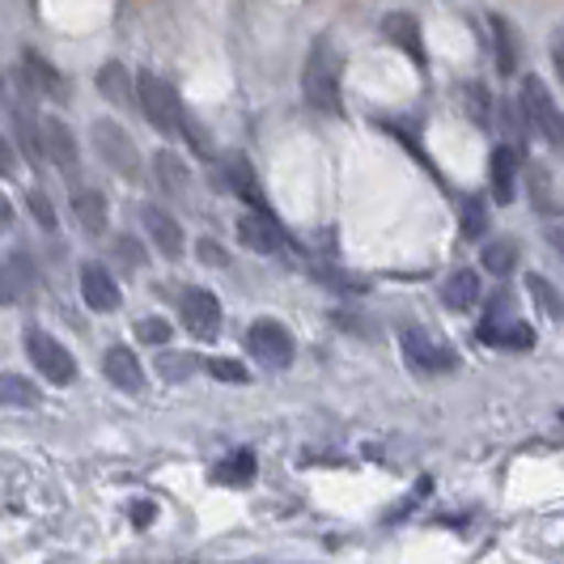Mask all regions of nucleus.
I'll return each instance as SVG.
<instances>
[{
	"instance_id": "25",
	"label": "nucleus",
	"mask_w": 564,
	"mask_h": 564,
	"mask_svg": "<svg viewBox=\"0 0 564 564\" xmlns=\"http://www.w3.org/2000/svg\"><path fill=\"white\" fill-rule=\"evenodd\" d=\"M480 263H484V272H492V276H509V272L518 268V242H513V238H492V242H484Z\"/></svg>"
},
{
	"instance_id": "24",
	"label": "nucleus",
	"mask_w": 564,
	"mask_h": 564,
	"mask_svg": "<svg viewBox=\"0 0 564 564\" xmlns=\"http://www.w3.org/2000/svg\"><path fill=\"white\" fill-rule=\"evenodd\" d=\"M4 284H9V302H22V297H30V293L39 289V272H34V263H30L26 251L9 254V263H4Z\"/></svg>"
},
{
	"instance_id": "41",
	"label": "nucleus",
	"mask_w": 564,
	"mask_h": 564,
	"mask_svg": "<svg viewBox=\"0 0 564 564\" xmlns=\"http://www.w3.org/2000/svg\"><path fill=\"white\" fill-rule=\"evenodd\" d=\"M552 56H556V68H561V77H564V39L556 43V52H552Z\"/></svg>"
},
{
	"instance_id": "32",
	"label": "nucleus",
	"mask_w": 564,
	"mask_h": 564,
	"mask_svg": "<svg viewBox=\"0 0 564 564\" xmlns=\"http://www.w3.org/2000/svg\"><path fill=\"white\" fill-rule=\"evenodd\" d=\"M170 336H174V327H170L166 318H141L137 323V339L141 344H170Z\"/></svg>"
},
{
	"instance_id": "5",
	"label": "nucleus",
	"mask_w": 564,
	"mask_h": 564,
	"mask_svg": "<svg viewBox=\"0 0 564 564\" xmlns=\"http://www.w3.org/2000/svg\"><path fill=\"white\" fill-rule=\"evenodd\" d=\"M26 352H30V361L39 366V373H43L47 382L68 387V382L77 378V361H73V352H68L56 336H47L43 327H30V332H26Z\"/></svg>"
},
{
	"instance_id": "27",
	"label": "nucleus",
	"mask_w": 564,
	"mask_h": 564,
	"mask_svg": "<svg viewBox=\"0 0 564 564\" xmlns=\"http://www.w3.org/2000/svg\"><path fill=\"white\" fill-rule=\"evenodd\" d=\"M213 480H221V484H251L254 480V454L251 451L229 454L226 463L213 471Z\"/></svg>"
},
{
	"instance_id": "7",
	"label": "nucleus",
	"mask_w": 564,
	"mask_h": 564,
	"mask_svg": "<svg viewBox=\"0 0 564 564\" xmlns=\"http://www.w3.org/2000/svg\"><path fill=\"white\" fill-rule=\"evenodd\" d=\"M178 318H183V327L196 339H217V332H221V302H217V293H208L199 284H187L183 297H178Z\"/></svg>"
},
{
	"instance_id": "17",
	"label": "nucleus",
	"mask_w": 564,
	"mask_h": 564,
	"mask_svg": "<svg viewBox=\"0 0 564 564\" xmlns=\"http://www.w3.org/2000/svg\"><path fill=\"white\" fill-rule=\"evenodd\" d=\"M73 221H77L89 238L107 234V221H111V204H107V196H102L98 187H82V192H73Z\"/></svg>"
},
{
	"instance_id": "23",
	"label": "nucleus",
	"mask_w": 564,
	"mask_h": 564,
	"mask_svg": "<svg viewBox=\"0 0 564 564\" xmlns=\"http://www.w3.org/2000/svg\"><path fill=\"white\" fill-rule=\"evenodd\" d=\"M442 302H446L451 311H471V306L480 302V276H476L471 268L451 272V276L442 281Z\"/></svg>"
},
{
	"instance_id": "9",
	"label": "nucleus",
	"mask_w": 564,
	"mask_h": 564,
	"mask_svg": "<svg viewBox=\"0 0 564 564\" xmlns=\"http://www.w3.org/2000/svg\"><path fill=\"white\" fill-rule=\"evenodd\" d=\"M399 344H403V357H408L416 369H424V373H446V369L458 366V357H454L451 348L437 344L433 336H424L421 327H403Z\"/></svg>"
},
{
	"instance_id": "43",
	"label": "nucleus",
	"mask_w": 564,
	"mask_h": 564,
	"mask_svg": "<svg viewBox=\"0 0 564 564\" xmlns=\"http://www.w3.org/2000/svg\"><path fill=\"white\" fill-rule=\"evenodd\" d=\"M0 98L9 102V82H4V73H0Z\"/></svg>"
},
{
	"instance_id": "21",
	"label": "nucleus",
	"mask_w": 564,
	"mask_h": 564,
	"mask_svg": "<svg viewBox=\"0 0 564 564\" xmlns=\"http://www.w3.org/2000/svg\"><path fill=\"white\" fill-rule=\"evenodd\" d=\"M153 174H158V187L166 192V196L183 199L192 192V174H187V162L174 153V149H158L153 153Z\"/></svg>"
},
{
	"instance_id": "15",
	"label": "nucleus",
	"mask_w": 564,
	"mask_h": 564,
	"mask_svg": "<svg viewBox=\"0 0 564 564\" xmlns=\"http://www.w3.org/2000/svg\"><path fill=\"white\" fill-rule=\"evenodd\" d=\"M102 373H107V382H115V387L128 391V395H141L144 391L141 357H137L128 344H111V348L102 352Z\"/></svg>"
},
{
	"instance_id": "18",
	"label": "nucleus",
	"mask_w": 564,
	"mask_h": 564,
	"mask_svg": "<svg viewBox=\"0 0 564 564\" xmlns=\"http://www.w3.org/2000/svg\"><path fill=\"white\" fill-rule=\"evenodd\" d=\"M98 89L111 98L115 107H123V111H137V73H128V64H119V59H107V64L98 68Z\"/></svg>"
},
{
	"instance_id": "37",
	"label": "nucleus",
	"mask_w": 564,
	"mask_h": 564,
	"mask_svg": "<svg viewBox=\"0 0 564 564\" xmlns=\"http://www.w3.org/2000/svg\"><path fill=\"white\" fill-rule=\"evenodd\" d=\"M0 174H4V178L18 174V149H13V141H9L4 132H0Z\"/></svg>"
},
{
	"instance_id": "10",
	"label": "nucleus",
	"mask_w": 564,
	"mask_h": 564,
	"mask_svg": "<svg viewBox=\"0 0 564 564\" xmlns=\"http://www.w3.org/2000/svg\"><path fill=\"white\" fill-rule=\"evenodd\" d=\"M141 226H144L149 242L158 247V254H162V259H183L187 238H183V226L174 221V213L158 208V204H141Z\"/></svg>"
},
{
	"instance_id": "30",
	"label": "nucleus",
	"mask_w": 564,
	"mask_h": 564,
	"mask_svg": "<svg viewBox=\"0 0 564 564\" xmlns=\"http://www.w3.org/2000/svg\"><path fill=\"white\" fill-rule=\"evenodd\" d=\"M115 254H119V263H123L128 272L144 268V259H149V254H144V247L132 238V234H119V238H115Z\"/></svg>"
},
{
	"instance_id": "12",
	"label": "nucleus",
	"mask_w": 564,
	"mask_h": 564,
	"mask_svg": "<svg viewBox=\"0 0 564 564\" xmlns=\"http://www.w3.org/2000/svg\"><path fill=\"white\" fill-rule=\"evenodd\" d=\"M22 82H26L39 98H52V102H64V98L73 94V89H68V82L56 73V64H52L47 56H39L34 47H26V52H22Z\"/></svg>"
},
{
	"instance_id": "26",
	"label": "nucleus",
	"mask_w": 564,
	"mask_h": 564,
	"mask_svg": "<svg viewBox=\"0 0 564 564\" xmlns=\"http://www.w3.org/2000/svg\"><path fill=\"white\" fill-rule=\"evenodd\" d=\"M0 403L4 408H34L39 391H34V382L22 378V373H0Z\"/></svg>"
},
{
	"instance_id": "4",
	"label": "nucleus",
	"mask_w": 564,
	"mask_h": 564,
	"mask_svg": "<svg viewBox=\"0 0 564 564\" xmlns=\"http://www.w3.org/2000/svg\"><path fill=\"white\" fill-rule=\"evenodd\" d=\"M522 115H527V123H535L552 144H564V115H561V107H556L547 82L535 77V73H527V82H522Z\"/></svg>"
},
{
	"instance_id": "20",
	"label": "nucleus",
	"mask_w": 564,
	"mask_h": 564,
	"mask_svg": "<svg viewBox=\"0 0 564 564\" xmlns=\"http://www.w3.org/2000/svg\"><path fill=\"white\" fill-rule=\"evenodd\" d=\"M488 174H492V199L497 204H513L518 196V153L509 144H497L488 158Z\"/></svg>"
},
{
	"instance_id": "19",
	"label": "nucleus",
	"mask_w": 564,
	"mask_h": 564,
	"mask_svg": "<svg viewBox=\"0 0 564 564\" xmlns=\"http://www.w3.org/2000/svg\"><path fill=\"white\" fill-rule=\"evenodd\" d=\"M488 30H492V47H497V73L513 77L518 64H522V43H518V30L501 13H488Z\"/></svg>"
},
{
	"instance_id": "13",
	"label": "nucleus",
	"mask_w": 564,
	"mask_h": 564,
	"mask_svg": "<svg viewBox=\"0 0 564 564\" xmlns=\"http://www.w3.org/2000/svg\"><path fill=\"white\" fill-rule=\"evenodd\" d=\"M9 115H13V149H18L34 170H43L47 166V153H43V119L30 115L22 102H9Z\"/></svg>"
},
{
	"instance_id": "36",
	"label": "nucleus",
	"mask_w": 564,
	"mask_h": 564,
	"mask_svg": "<svg viewBox=\"0 0 564 564\" xmlns=\"http://www.w3.org/2000/svg\"><path fill=\"white\" fill-rule=\"evenodd\" d=\"M196 254H199V263H213V268H226V263H229L226 247H217L213 238H199V242H196Z\"/></svg>"
},
{
	"instance_id": "35",
	"label": "nucleus",
	"mask_w": 564,
	"mask_h": 564,
	"mask_svg": "<svg viewBox=\"0 0 564 564\" xmlns=\"http://www.w3.org/2000/svg\"><path fill=\"white\" fill-rule=\"evenodd\" d=\"M463 234L467 238H480L484 234V199H467L463 204Z\"/></svg>"
},
{
	"instance_id": "14",
	"label": "nucleus",
	"mask_w": 564,
	"mask_h": 564,
	"mask_svg": "<svg viewBox=\"0 0 564 564\" xmlns=\"http://www.w3.org/2000/svg\"><path fill=\"white\" fill-rule=\"evenodd\" d=\"M82 297H85V306L98 314L119 311L123 293H119L115 276L107 272V263H82Z\"/></svg>"
},
{
	"instance_id": "2",
	"label": "nucleus",
	"mask_w": 564,
	"mask_h": 564,
	"mask_svg": "<svg viewBox=\"0 0 564 564\" xmlns=\"http://www.w3.org/2000/svg\"><path fill=\"white\" fill-rule=\"evenodd\" d=\"M137 111L162 132V137H178L183 132V98H178V89L166 82V77H158V73H149L141 68L137 73Z\"/></svg>"
},
{
	"instance_id": "42",
	"label": "nucleus",
	"mask_w": 564,
	"mask_h": 564,
	"mask_svg": "<svg viewBox=\"0 0 564 564\" xmlns=\"http://www.w3.org/2000/svg\"><path fill=\"white\" fill-rule=\"evenodd\" d=\"M9 302V284H4V272H0V306Z\"/></svg>"
},
{
	"instance_id": "38",
	"label": "nucleus",
	"mask_w": 564,
	"mask_h": 564,
	"mask_svg": "<svg viewBox=\"0 0 564 564\" xmlns=\"http://www.w3.org/2000/svg\"><path fill=\"white\" fill-rule=\"evenodd\" d=\"M4 229H13V204L0 196V234H4Z\"/></svg>"
},
{
	"instance_id": "31",
	"label": "nucleus",
	"mask_w": 564,
	"mask_h": 564,
	"mask_svg": "<svg viewBox=\"0 0 564 564\" xmlns=\"http://www.w3.org/2000/svg\"><path fill=\"white\" fill-rule=\"evenodd\" d=\"M26 204H30V217H34V221H39V226L47 229V234H56V208H52V199L43 196V192H30L26 196Z\"/></svg>"
},
{
	"instance_id": "33",
	"label": "nucleus",
	"mask_w": 564,
	"mask_h": 564,
	"mask_svg": "<svg viewBox=\"0 0 564 564\" xmlns=\"http://www.w3.org/2000/svg\"><path fill=\"white\" fill-rule=\"evenodd\" d=\"M158 369H162V378H192L196 361H192L187 352H166V357L158 361Z\"/></svg>"
},
{
	"instance_id": "11",
	"label": "nucleus",
	"mask_w": 564,
	"mask_h": 564,
	"mask_svg": "<svg viewBox=\"0 0 564 564\" xmlns=\"http://www.w3.org/2000/svg\"><path fill=\"white\" fill-rule=\"evenodd\" d=\"M238 238H242V247L254 254H281L289 247V238H284V229L272 221V213H247L242 221H238Z\"/></svg>"
},
{
	"instance_id": "39",
	"label": "nucleus",
	"mask_w": 564,
	"mask_h": 564,
	"mask_svg": "<svg viewBox=\"0 0 564 564\" xmlns=\"http://www.w3.org/2000/svg\"><path fill=\"white\" fill-rule=\"evenodd\" d=\"M153 513H158V509H153V506H137V509H132V518H137V527H144V522H153Z\"/></svg>"
},
{
	"instance_id": "6",
	"label": "nucleus",
	"mask_w": 564,
	"mask_h": 564,
	"mask_svg": "<svg viewBox=\"0 0 564 564\" xmlns=\"http://www.w3.org/2000/svg\"><path fill=\"white\" fill-rule=\"evenodd\" d=\"M247 348H251V357L263 369H289L293 352H297V344H293V336H289V327H281L276 318H259V323H251Z\"/></svg>"
},
{
	"instance_id": "40",
	"label": "nucleus",
	"mask_w": 564,
	"mask_h": 564,
	"mask_svg": "<svg viewBox=\"0 0 564 564\" xmlns=\"http://www.w3.org/2000/svg\"><path fill=\"white\" fill-rule=\"evenodd\" d=\"M547 242H552V247L561 251V259H564V226H561V229H552V234H547Z\"/></svg>"
},
{
	"instance_id": "29",
	"label": "nucleus",
	"mask_w": 564,
	"mask_h": 564,
	"mask_svg": "<svg viewBox=\"0 0 564 564\" xmlns=\"http://www.w3.org/2000/svg\"><path fill=\"white\" fill-rule=\"evenodd\" d=\"M488 344H501V348H531V344H535V332H531L522 318H509L506 327H497V332L488 336Z\"/></svg>"
},
{
	"instance_id": "1",
	"label": "nucleus",
	"mask_w": 564,
	"mask_h": 564,
	"mask_svg": "<svg viewBox=\"0 0 564 564\" xmlns=\"http://www.w3.org/2000/svg\"><path fill=\"white\" fill-rule=\"evenodd\" d=\"M339 73H344V59L332 34H318L306 52V68H302V94L314 111H339Z\"/></svg>"
},
{
	"instance_id": "34",
	"label": "nucleus",
	"mask_w": 564,
	"mask_h": 564,
	"mask_svg": "<svg viewBox=\"0 0 564 564\" xmlns=\"http://www.w3.org/2000/svg\"><path fill=\"white\" fill-rule=\"evenodd\" d=\"M208 373H213V378H221V382H247V378H251L247 366L226 361V357H213V361H208Z\"/></svg>"
},
{
	"instance_id": "16",
	"label": "nucleus",
	"mask_w": 564,
	"mask_h": 564,
	"mask_svg": "<svg viewBox=\"0 0 564 564\" xmlns=\"http://www.w3.org/2000/svg\"><path fill=\"white\" fill-rule=\"evenodd\" d=\"M221 174H226V187L234 196L247 199L254 213H268V196H263V187H259V178H254V166L242 153H226V158H221Z\"/></svg>"
},
{
	"instance_id": "22",
	"label": "nucleus",
	"mask_w": 564,
	"mask_h": 564,
	"mask_svg": "<svg viewBox=\"0 0 564 564\" xmlns=\"http://www.w3.org/2000/svg\"><path fill=\"white\" fill-rule=\"evenodd\" d=\"M382 34H387L395 47H403L416 64H424L421 26H416V18H412V13H387V18H382Z\"/></svg>"
},
{
	"instance_id": "3",
	"label": "nucleus",
	"mask_w": 564,
	"mask_h": 564,
	"mask_svg": "<svg viewBox=\"0 0 564 564\" xmlns=\"http://www.w3.org/2000/svg\"><path fill=\"white\" fill-rule=\"evenodd\" d=\"M89 141H94L98 158H102L119 178H141V149H137V141H132L115 119H94V123H89Z\"/></svg>"
},
{
	"instance_id": "28",
	"label": "nucleus",
	"mask_w": 564,
	"mask_h": 564,
	"mask_svg": "<svg viewBox=\"0 0 564 564\" xmlns=\"http://www.w3.org/2000/svg\"><path fill=\"white\" fill-rule=\"evenodd\" d=\"M527 289H531V297L543 306V314H547V318H564V297L552 289V284L543 281L539 272H531V276H527Z\"/></svg>"
},
{
	"instance_id": "8",
	"label": "nucleus",
	"mask_w": 564,
	"mask_h": 564,
	"mask_svg": "<svg viewBox=\"0 0 564 564\" xmlns=\"http://www.w3.org/2000/svg\"><path fill=\"white\" fill-rule=\"evenodd\" d=\"M43 153H47V162L56 170H64L68 178H77L82 174V149H77V137H73V128L56 119V115H43Z\"/></svg>"
}]
</instances>
